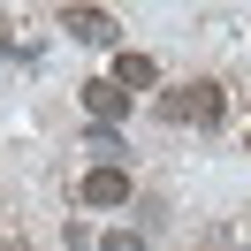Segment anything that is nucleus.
<instances>
[{
    "instance_id": "f03ea898",
    "label": "nucleus",
    "mask_w": 251,
    "mask_h": 251,
    "mask_svg": "<svg viewBox=\"0 0 251 251\" xmlns=\"http://www.w3.org/2000/svg\"><path fill=\"white\" fill-rule=\"evenodd\" d=\"M76 92H84V107H92V122H99V129H114V122L129 114V92H122L114 76H92V84H76Z\"/></svg>"
},
{
    "instance_id": "20e7f679",
    "label": "nucleus",
    "mask_w": 251,
    "mask_h": 251,
    "mask_svg": "<svg viewBox=\"0 0 251 251\" xmlns=\"http://www.w3.org/2000/svg\"><path fill=\"white\" fill-rule=\"evenodd\" d=\"M76 198H84V205H129V175H122V168H92V175L76 183Z\"/></svg>"
},
{
    "instance_id": "7ed1b4c3",
    "label": "nucleus",
    "mask_w": 251,
    "mask_h": 251,
    "mask_svg": "<svg viewBox=\"0 0 251 251\" xmlns=\"http://www.w3.org/2000/svg\"><path fill=\"white\" fill-rule=\"evenodd\" d=\"M61 31L84 38V46H114V16L107 8H61Z\"/></svg>"
},
{
    "instance_id": "f257e3e1",
    "label": "nucleus",
    "mask_w": 251,
    "mask_h": 251,
    "mask_svg": "<svg viewBox=\"0 0 251 251\" xmlns=\"http://www.w3.org/2000/svg\"><path fill=\"white\" fill-rule=\"evenodd\" d=\"M221 107H228V99H221V84H213V76H198V84H183V92H175L160 114H168V122H198V129H213V122H221Z\"/></svg>"
},
{
    "instance_id": "39448f33",
    "label": "nucleus",
    "mask_w": 251,
    "mask_h": 251,
    "mask_svg": "<svg viewBox=\"0 0 251 251\" xmlns=\"http://www.w3.org/2000/svg\"><path fill=\"white\" fill-rule=\"evenodd\" d=\"M114 84H122V92H152L160 61H152V53H122V61H114Z\"/></svg>"
},
{
    "instance_id": "423d86ee",
    "label": "nucleus",
    "mask_w": 251,
    "mask_h": 251,
    "mask_svg": "<svg viewBox=\"0 0 251 251\" xmlns=\"http://www.w3.org/2000/svg\"><path fill=\"white\" fill-rule=\"evenodd\" d=\"M99 251H145V236H137V228H107V236H99Z\"/></svg>"
}]
</instances>
